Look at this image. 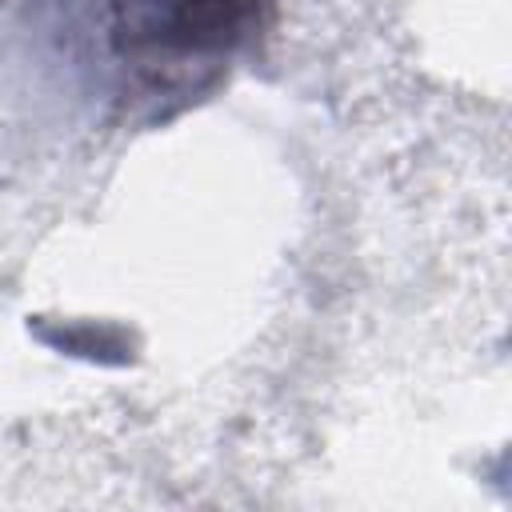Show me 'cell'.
<instances>
[{"mask_svg": "<svg viewBox=\"0 0 512 512\" xmlns=\"http://www.w3.org/2000/svg\"><path fill=\"white\" fill-rule=\"evenodd\" d=\"M268 0H112L124 52L160 60H200L236 48Z\"/></svg>", "mask_w": 512, "mask_h": 512, "instance_id": "6da1fadb", "label": "cell"}]
</instances>
